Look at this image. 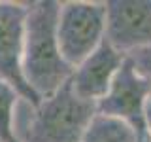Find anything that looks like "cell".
Masks as SVG:
<instances>
[{
	"mask_svg": "<svg viewBox=\"0 0 151 142\" xmlns=\"http://www.w3.org/2000/svg\"><path fill=\"white\" fill-rule=\"evenodd\" d=\"M96 104L74 93L70 82L38 102L21 97L13 114L15 142H81Z\"/></svg>",
	"mask_w": 151,
	"mask_h": 142,
	"instance_id": "1",
	"label": "cell"
},
{
	"mask_svg": "<svg viewBox=\"0 0 151 142\" xmlns=\"http://www.w3.org/2000/svg\"><path fill=\"white\" fill-rule=\"evenodd\" d=\"M59 6L60 2L55 0H40L28 4L27 12L23 76L38 101L64 87L74 72L64 61L57 38Z\"/></svg>",
	"mask_w": 151,
	"mask_h": 142,
	"instance_id": "2",
	"label": "cell"
},
{
	"mask_svg": "<svg viewBox=\"0 0 151 142\" xmlns=\"http://www.w3.org/2000/svg\"><path fill=\"white\" fill-rule=\"evenodd\" d=\"M104 36L106 2H60L57 15V38L64 61L72 68L102 46Z\"/></svg>",
	"mask_w": 151,
	"mask_h": 142,
	"instance_id": "3",
	"label": "cell"
},
{
	"mask_svg": "<svg viewBox=\"0 0 151 142\" xmlns=\"http://www.w3.org/2000/svg\"><path fill=\"white\" fill-rule=\"evenodd\" d=\"M151 102V85L136 72L127 57L115 74L110 89L96 102V114L119 120L132 127L140 138L147 136V104Z\"/></svg>",
	"mask_w": 151,
	"mask_h": 142,
	"instance_id": "4",
	"label": "cell"
},
{
	"mask_svg": "<svg viewBox=\"0 0 151 142\" xmlns=\"http://www.w3.org/2000/svg\"><path fill=\"white\" fill-rule=\"evenodd\" d=\"M104 40L125 57L151 46V0H108Z\"/></svg>",
	"mask_w": 151,
	"mask_h": 142,
	"instance_id": "5",
	"label": "cell"
},
{
	"mask_svg": "<svg viewBox=\"0 0 151 142\" xmlns=\"http://www.w3.org/2000/svg\"><path fill=\"white\" fill-rule=\"evenodd\" d=\"M30 2L0 0V80L15 87L21 97L38 102L23 76L25 21Z\"/></svg>",
	"mask_w": 151,
	"mask_h": 142,
	"instance_id": "6",
	"label": "cell"
},
{
	"mask_svg": "<svg viewBox=\"0 0 151 142\" xmlns=\"http://www.w3.org/2000/svg\"><path fill=\"white\" fill-rule=\"evenodd\" d=\"M127 57L115 51L106 40L98 49L74 66L70 85L79 99L96 104L106 95Z\"/></svg>",
	"mask_w": 151,
	"mask_h": 142,
	"instance_id": "7",
	"label": "cell"
},
{
	"mask_svg": "<svg viewBox=\"0 0 151 142\" xmlns=\"http://www.w3.org/2000/svg\"><path fill=\"white\" fill-rule=\"evenodd\" d=\"M138 133L119 120L96 114L87 127L81 142H142Z\"/></svg>",
	"mask_w": 151,
	"mask_h": 142,
	"instance_id": "8",
	"label": "cell"
},
{
	"mask_svg": "<svg viewBox=\"0 0 151 142\" xmlns=\"http://www.w3.org/2000/svg\"><path fill=\"white\" fill-rule=\"evenodd\" d=\"M21 95L15 87L8 82L0 80V140L2 142H15L13 140V114Z\"/></svg>",
	"mask_w": 151,
	"mask_h": 142,
	"instance_id": "9",
	"label": "cell"
},
{
	"mask_svg": "<svg viewBox=\"0 0 151 142\" xmlns=\"http://www.w3.org/2000/svg\"><path fill=\"white\" fill-rule=\"evenodd\" d=\"M129 59H130V63L134 64L136 72L144 80H147V83L151 85V46L136 51V53H132Z\"/></svg>",
	"mask_w": 151,
	"mask_h": 142,
	"instance_id": "10",
	"label": "cell"
},
{
	"mask_svg": "<svg viewBox=\"0 0 151 142\" xmlns=\"http://www.w3.org/2000/svg\"><path fill=\"white\" fill-rule=\"evenodd\" d=\"M145 117H147V138L151 142V102L147 104V114H145Z\"/></svg>",
	"mask_w": 151,
	"mask_h": 142,
	"instance_id": "11",
	"label": "cell"
},
{
	"mask_svg": "<svg viewBox=\"0 0 151 142\" xmlns=\"http://www.w3.org/2000/svg\"><path fill=\"white\" fill-rule=\"evenodd\" d=\"M142 142H149V138H147V136H145V138H144V140H142Z\"/></svg>",
	"mask_w": 151,
	"mask_h": 142,
	"instance_id": "12",
	"label": "cell"
},
{
	"mask_svg": "<svg viewBox=\"0 0 151 142\" xmlns=\"http://www.w3.org/2000/svg\"><path fill=\"white\" fill-rule=\"evenodd\" d=\"M0 142H2V140H0Z\"/></svg>",
	"mask_w": 151,
	"mask_h": 142,
	"instance_id": "13",
	"label": "cell"
}]
</instances>
